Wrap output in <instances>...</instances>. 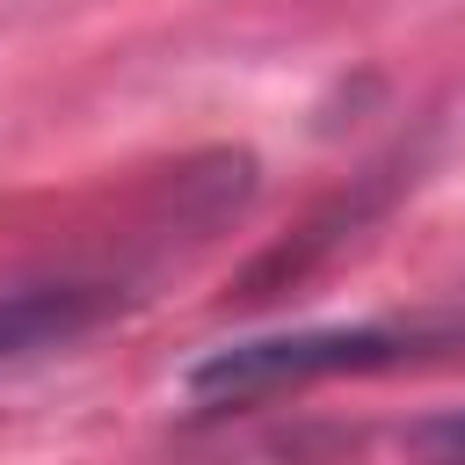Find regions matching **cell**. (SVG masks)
<instances>
[{
    "mask_svg": "<svg viewBox=\"0 0 465 465\" xmlns=\"http://www.w3.org/2000/svg\"><path fill=\"white\" fill-rule=\"evenodd\" d=\"M414 443H436V450H465V414H443V421H421Z\"/></svg>",
    "mask_w": 465,
    "mask_h": 465,
    "instance_id": "3957f363",
    "label": "cell"
},
{
    "mask_svg": "<svg viewBox=\"0 0 465 465\" xmlns=\"http://www.w3.org/2000/svg\"><path fill=\"white\" fill-rule=\"evenodd\" d=\"M109 312H116L109 283H22V291H0V371L36 363L51 349H73Z\"/></svg>",
    "mask_w": 465,
    "mask_h": 465,
    "instance_id": "7a4b0ae2",
    "label": "cell"
},
{
    "mask_svg": "<svg viewBox=\"0 0 465 465\" xmlns=\"http://www.w3.org/2000/svg\"><path fill=\"white\" fill-rule=\"evenodd\" d=\"M414 356V334L400 327H298V334H254V341H225L203 363H189L182 392L218 414V407H254L276 392H305L327 378H363V371H392Z\"/></svg>",
    "mask_w": 465,
    "mask_h": 465,
    "instance_id": "6da1fadb",
    "label": "cell"
}]
</instances>
